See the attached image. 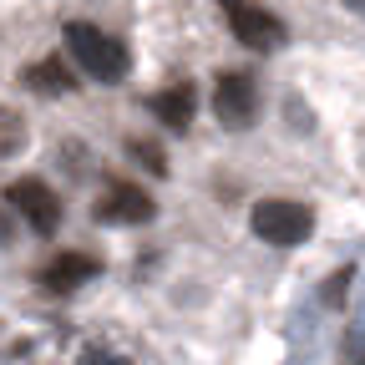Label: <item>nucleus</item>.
Listing matches in <instances>:
<instances>
[{
	"mask_svg": "<svg viewBox=\"0 0 365 365\" xmlns=\"http://www.w3.org/2000/svg\"><path fill=\"white\" fill-rule=\"evenodd\" d=\"M6 198H11V208L36 228V234H56V228H61V198L46 188L41 178H16L6 188Z\"/></svg>",
	"mask_w": 365,
	"mask_h": 365,
	"instance_id": "obj_5",
	"label": "nucleus"
},
{
	"mask_svg": "<svg viewBox=\"0 0 365 365\" xmlns=\"http://www.w3.org/2000/svg\"><path fill=\"white\" fill-rule=\"evenodd\" d=\"M213 112L223 127H254L259 122V81L249 71H223L213 86Z\"/></svg>",
	"mask_w": 365,
	"mask_h": 365,
	"instance_id": "obj_4",
	"label": "nucleus"
},
{
	"mask_svg": "<svg viewBox=\"0 0 365 365\" xmlns=\"http://www.w3.org/2000/svg\"><path fill=\"white\" fill-rule=\"evenodd\" d=\"M132 153H137V163H143V168H153V173H168V163H163V148L143 143V137H132Z\"/></svg>",
	"mask_w": 365,
	"mask_h": 365,
	"instance_id": "obj_11",
	"label": "nucleus"
},
{
	"mask_svg": "<svg viewBox=\"0 0 365 365\" xmlns=\"http://www.w3.org/2000/svg\"><path fill=\"white\" fill-rule=\"evenodd\" d=\"M218 11H223L228 31L239 36V46H249V51H274L284 41V21L264 11L259 0H218Z\"/></svg>",
	"mask_w": 365,
	"mask_h": 365,
	"instance_id": "obj_3",
	"label": "nucleus"
},
{
	"mask_svg": "<svg viewBox=\"0 0 365 365\" xmlns=\"http://www.w3.org/2000/svg\"><path fill=\"white\" fill-rule=\"evenodd\" d=\"M91 213H97V223H148L153 218V198L137 188V182H112Z\"/></svg>",
	"mask_w": 365,
	"mask_h": 365,
	"instance_id": "obj_7",
	"label": "nucleus"
},
{
	"mask_svg": "<svg viewBox=\"0 0 365 365\" xmlns=\"http://www.w3.org/2000/svg\"><path fill=\"white\" fill-rule=\"evenodd\" d=\"M148 112H153L168 132H188V117H193V86H188V81H178V86L158 91V97L148 102Z\"/></svg>",
	"mask_w": 365,
	"mask_h": 365,
	"instance_id": "obj_8",
	"label": "nucleus"
},
{
	"mask_svg": "<svg viewBox=\"0 0 365 365\" xmlns=\"http://www.w3.org/2000/svg\"><path fill=\"white\" fill-rule=\"evenodd\" d=\"M21 86H26V91H41V97H66V91L76 86V76H71L56 56H46V61H31V66L21 71Z\"/></svg>",
	"mask_w": 365,
	"mask_h": 365,
	"instance_id": "obj_9",
	"label": "nucleus"
},
{
	"mask_svg": "<svg viewBox=\"0 0 365 365\" xmlns=\"http://www.w3.org/2000/svg\"><path fill=\"white\" fill-rule=\"evenodd\" d=\"M66 51L76 56V66L91 76V81H122L132 56H127V46L117 36H107L102 26H91V21H71L66 31Z\"/></svg>",
	"mask_w": 365,
	"mask_h": 365,
	"instance_id": "obj_1",
	"label": "nucleus"
},
{
	"mask_svg": "<svg viewBox=\"0 0 365 365\" xmlns=\"http://www.w3.org/2000/svg\"><path fill=\"white\" fill-rule=\"evenodd\" d=\"M81 365H132V360H122V355H112V350H91Z\"/></svg>",
	"mask_w": 365,
	"mask_h": 365,
	"instance_id": "obj_12",
	"label": "nucleus"
},
{
	"mask_svg": "<svg viewBox=\"0 0 365 365\" xmlns=\"http://www.w3.org/2000/svg\"><path fill=\"white\" fill-rule=\"evenodd\" d=\"M97 259L91 254H76V249H66V254H56V259H46L41 264V289H51V294H71V289H81L86 279H97Z\"/></svg>",
	"mask_w": 365,
	"mask_h": 365,
	"instance_id": "obj_6",
	"label": "nucleus"
},
{
	"mask_svg": "<svg viewBox=\"0 0 365 365\" xmlns=\"http://www.w3.org/2000/svg\"><path fill=\"white\" fill-rule=\"evenodd\" d=\"M350 6H355V11H365V0H350Z\"/></svg>",
	"mask_w": 365,
	"mask_h": 365,
	"instance_id": "obj_14",
	"label": "nucleus"
},
{
	"mask_svg": "<svg viewBox=\"0 0 365 365\" xmlns=\"http://www.w3.org/2000/svg\"><path fill=\"white\" fill-rule=\"evenodd\" d=\"M21 148H26V122H21L16 107L0 102V158H16Z\"/></svg>",
	"mask_w": 365,
	"mask_h": 365,
	"instance_id": "obj_10",
	"label": "nucleus"
},
{
	"mask_svg": "<svg viewBox=\"0 0 365 365\" xmlns=\"http://www.w3.org/2000/svg\"><path fill=\"white\" fill-rule=\"evenodd\" d=\"M0 244H11V223H6V213H0Z\"/></svg>",
	"mask_w": 365,
	"mask_h": 365,
	"instance_id": "obj_13",
	"label": "nucleus"
},
{
	"mask_svg": "<svg viewBox=\"0 0 365 365\" xmlns=\"http://www.w3.org/2000/svg\"><path fill=\"white\" fill-rule=\"evenodd\" d=\"M249 228H254V239H264V244L294 249V244H304V239H309V228H314V208H309V203H294V198H264V203H254Z\"/></svg>",
	"mask_w": 365,
	"mask_h": 365,
	"instance_id": "obj_2",
	"label": "nucleus"
}]
</instances>
